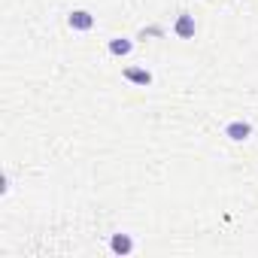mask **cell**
Segmentation results:
<instances>
[{"instance_id": "52a82bcc", "label": "cell", "mask_w": 258, "mask_h": 258, "mask_svg": "<svg viewBox=\"0 0 258 258\" xmlns=\"http://www.w3.org/2000/svg\"><path fill=\"white\" fill-rule=\"evenodd\" d=\"M7 191H10V176L0 179V195H7Z\"/></svg>"}, {"instance_id": "5b68a950", "label": "cell", "mask_w": 258, "mask_h": 258, "mask_svg": "<svg viewBox=\"0 0 258 258\" xmlns=\"http://www.w3.org/2000/svg\"><path fill=\"white\" fill-rule=\"evenodd\" d=\"M109 249L115 252V255H131L134 252V240H131V234H112L109 237Z\"/></svg>"}, {"instance_id": "3957f363", "label": "cell", "mask_w": 258, "mask_h": 258, "mask_svg": "<svg viewBox=\"0 0 258 258\" xmlns=\"http://www.w3.org/2000/svg\"><path fill=\"white\" fill-rule=\"evenodd\" d=\"M67 25H70L73 31L85 34V31H91V28H94V16H91L88 10H73V13L67 16Z\"/></svg>"}, {"instance_id": "8992f818", "label": "cell", "mask_w": 258, "mask_h": 258, "mask_svg": "<svg viewBox=\"0 0 258 258\" xmlns=\"http://www.w3.org/2000/svg\"><path fill=\"white\" fill-rule=\"evenodd\" d=\"M106 49H109V55H115V58H124V55H131V52H134V43L127 40V37H112Z\"/></svg>"}, {"instance_id": "277c9868", "label": "cell", "mask_w": 258, "mask_h": 258, "mask_svg": "<svg viewBox=\"0 0 258 258\" xmlns=\"http://www.w3.org/2000/svg\"><path fill=\"white\" fill-rule=\"evenodd\" d=\"M121 76L131 82V85H140V88L152 85V73H149L146 67H124V70H121Z\"/></svg>"}, {"instance_id": "7a4b0ae2", "label": "cell", "mask_w": 258, "mask_h": 258, "mask_svg": "<svg viewBox=\"0 0 258 258\" xmlns=\"http://www.w3.org/2000/svg\"><path fill=\"white\" fill-rule=\"evenodd\" d=\"M225 137L234 140V143H243V140L252 137V124H249V121H240V118H237V121H228V124H225Z\"/></svg>"}, {"instance_id": "6da1fadb", "label": "cell", "mask_w": 258, "mask_h": 258, "mask_svg": "<svg viewBox=\"0 0 258 258\" xmlns=\"http://www.w3.org/2000/svg\"><path fill=\"white\" fill-rule=\"evenodd\" d=\"M195 31H198L195 16H191V13H179V16H176V22H173V34H176L179 40H191V37H195Z\"/></svg>"}]
</instances>
